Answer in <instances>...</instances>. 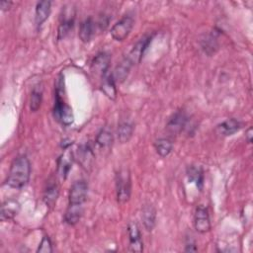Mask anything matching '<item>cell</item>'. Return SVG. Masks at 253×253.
<instances>
[{
    "mask_svg": "<svg viewBox=\"0 0 253 253\" xmlns=\"http://www.w3.org/2000/svg\"><path fill=\"white\" fill-rule=\"evenodd\" d=\"M133 27V19L130 16H125L111 28V36L117 42H122L127 38Z\"/></svg>",
    "mask_w": 253,
    "mask_h": 253,
    "instance_id": "cell-4",
    "label": "cell"
},
{
    "mask_svg": "<svg viewBox=\"0 0 253 253\" xmlns=\"http://www.w3.org/2000/svg\"><path fill=\"white\" fill-rule=\"evenodd\" d=\"M187 176L191 182L196 183L198 189L202 190L204 185V172L201 167H196V166L188 167Z\"/></svg>",
    "mask_w": 253,
    "mask_h": 253,
    "instance_id": "cell-25",
    "label": "cell"
},
{
    "mask_svg": "<svg viewBox=\"0 0 253 253\" xmlns=\"http://www.w3.org/2000/svg\"><path fill=\"white\" fill-rule=\"evenodd\" d=\"M62 80H59V85L56 87L55 97H54V105H53V117L63 126H69L74 121V116L71 107L65 103L63 97L61 95Z\"/></svg>",
    "mask_w": 253,
    "mask_h": 253,
    "instance_id": "cell-2",
    "label": "cell"
},
{
    "mask_svg": "<svg viewBox=\"0 0 253 253\" xmlns=\"http://www.w3.org/2000/svg\"><path fill=\"white\" fill-rule=\"evenodd\" d=\"M133 129H134V126L131 122L121 121L120 124L118 125V130H117L119 141L121 143L127 142L130 139V137L132 136Z\"/></svg>",
    "mask_w": 253,
    "mask_h": 253,
    "instance_id": "cell-23",
    "label": "cell"
},
{
    "mask_svg": "<svg viewBox=\"0 0 253 253\" xmlns=\"http://www.w3.org/2000/svg\"><path fill=\"white\" fill-rule=\"evenodd\" d=\"M111 62V56L109 53L102 51L96 54L91 63V70L101 77L105 76L109 71V66Z\"/></svg>",
    "mask_w": 253,
    "mask_h": 253,
    "instance_id": "cell-8",
    "label": "cell"
},
{
    "mask_svg": "<svg viewBox=\"0 0 253 253\" xmlns=\"http://www.w3.org/2000/svg\"><path fill=\"white\" fill-rule=\"evenodd\" d=\"M88 185L84 180H78L72 184L70 187L68 201L69 204L83 205L87 198Z\"/></svg>",
    "mask_w": 253,
    "mask_h": 253,
    "instance_id": "cell-6",
    "label": "cell"
},
{
    "mask_svg": "<svg viewBox=\"0 0 253 253\" xmlns=\"http://www.w3.org/2000/svg\"><path fill=\"white\" fill-rule=\"evenodd\" d=\"M141 219L143 225L147 231H151L155 226L156 221V211L151 205H144L142 208Z\"/></svg>",
    "mask_w": 253,
    "mask_h": 253,
    "instance_id": "cell-20",
    "label": "cell"
},
{
    "mask_svg": "<svg viewBox=\"0 0 253 253\" xmlns=\"http://www.w3.org/2000/svg\"><path fill=\"white\" fill-rule=\"evenodd\" d=\"M153 39V35H146V36H143L141 39H139L136 43L132 46L131 50L129 51V53L127 54L126 59L132 64H137L140 62V60L142 59L143 57V54L146 50V48L148 47L149 43L151 42Z\"/></svg>",
    "mask_w": 253,
    "mask_h": 253,
    "instance_id": "cell-5",
    "label": "cell"
},
{
    "mask_svg": "<svg viewBox=\"0 0 253 253\" xmlns=\"http://www.w3.org/2000/svg\"><path fill=\"white\" fill-rule=\"evenodd\" d=\"M102 79L103 80L101 84V90L108 98H110L111 100H115L117 98V88L113 74L108 72L105 76L102 77Z\"/></svg>",
    "mask_w": 253,
    "mask_h": 253,
    "instance_id": "cell-22",
    "label": "cell"
},
{
    "mask_svg": "<svg viewBox=\"0 0 253 253\" xmlns=\"http://www.w3.org/2000/svg\"><path fill=\"white\" fill-rule=\"evenodd\" d=\"M72 152L66 150L57 159V173L61 179H66L72 168Z\"/></svg>",
    "mask_w": 253,
    "mask_h": 253,
    "instance_id": "cell-14",
    "label": "cell"
},
{
    "mask_svg": "<svg viewBox=\"0 0 253 253\" xmlns=\"http://www.w3.org/2000/svg\"><path fill=\"white\" fill-rule=\"evenodd\" d=\"M21 205L17 200L14 199H9L6 200L2 206H1V220H10L13 219L20 211Z\"/></svg>",
    "mask_w": 253,
    "mask_h": 253,
    "instance_id": "cell-13",
    "label": "cell"
},
{
    "mask_svg": "<svg viewBox=\"0 0 253 253\" xmlns=\"http://www.w3.org/2000/svg\"><path fill=\"white\" fill-rule=\"evenodd\" d=\"M31 175V163L26 155L17 156L10 167L6 183L13 189H22L25 187Z\"/></svg>",
    "mask_w": 253,
    "mask_h": 253,
    "instance_id": "cell-1",
    "label": "cell"
},
{
    "mask_svg": "<svg viewBox=\"0 0 253 253\" xmlns=\"http://www.w3.org/2000/svg\"><path fill=\"white\" fill-rule=\"evenodd\" d=\"M11 5H12V2H10V1H1L0 2V8L2 11L9 10Z\"/></svg>",
    "mask_w": 253,
    "mask_h": 253,
    "instance_id": "cell-31",
    "label": "cell"
},
{
    "mask_svg": "<svg viewBox=\"0 0 253 253\" xmlns=\"http://www.w3.org/2000/svg\"><path fill=\"white\" fill-rule=\"evenodd\" d=\"M109 22H110V19L108 18V17H105V16H103V17H101L100 18V20H99V22H98V27H99V29L102 31H104L107 27H108V25H109Z\"/></svg>",
    "mask_w": 253,
    "mask_h": 253,
    "instance_id": "cell-30",
    "label": "cell"
},
{
    "mask_svg": "<svg viewBox=\"0 0 253 253\" xmlns=\"http://www.w3.org/2000/svg\"><path fill=\"white\" fill-rule=\"evenodd\" d=\"M187 122H188V117L186 113L182 110H179L169 119L166 126L170 132L179 133L185 128Z\"/></svg>",
    "mask_w": 253,
    "mask_h": 253,
    "instance_id": "cell-12",
    "label": "cell"
},
{
    "mask_svg": "<svg viewBox=\"0 0 253 253\" xmlns=\"http://www.w3.org/2000/svg\"><path fill=\"white\" fill-rule=\"evenodd\" d=\"M96 143L102 148L109 147L113 143L112 131H110L107 127L102 128L96 136Z\"/></svg>",
    "mask_w": 253,
    "mask_h": 253,
    "instance_id": "cell-27",
    "label": "cell"
},
{
    "mask_svg": "<svg viewBox=\"0 0 253 253\" xmlns=\"http://www.w3.org/2000/svg\"><path fill=\"white\" fill-rule=\"evenodd\" d=\"M197 246H196V243L195 241L193 240V238H187V241H186V247H185V251L186 252H195L197 251Z\"/></svg>",
    "mask_w": 253,
    "mask_h": 253,
    "instance_id": "cell-29",
    "label": "cell"
},
{
    "mask_svg": "<svg viewBox=\"0 0 253 253\" xmlns=\"http://www.w3.org/2000/svg\"><path fill=\"white\" fill-rule=\"evenodd\" d=\"M128 239H129V251L142 252L143 243L141 240V234L138 226L134 222H129L127 225Z\"/></svg>",
    "mask_w": 253,
    "mask_h": 253,
    "instance_id": "cell-11",
    "label": "cell"
},
{
    "mask_svg": "<svg viewBox=\"0 0 253 253\" xmlns=\"http://www.w3.org/2000/svg\"><path fill=\"white\" fill-rule=\"evenodd\" d=\"M76 156H77L78 162L85 170H89L92 167L95 154L90 143H85L80 145L77 149Z\"/></svg>",
    "mask_w": 253,
    "mask_h": 253,
    "instance_id": "cell-10",
    "label": "cell"
},
{
    "mask_svg": "<svg viewBox=\"0 0 253 253\" xmlns=\"http://www.w3.org/2000/svg\"><path fill=\"white\" fill-rule=\"evenodd\" d=\"M74 27V14L71 13H64L61 19V22L58 26L57 30V39L62 40L64 39L73 29Z\"/></svg>",
    "mask_w": 253,
    "mask_h": 253,
    "instance_id": "cell-19",
    "label": "cell"
},
{
    "mask_svg": "<svg viewBox=\"0 0 253 253\" xmlns=\"http://www.w3.org/2000/svg\"><path fill=\"white\" fill-rule=\"evenodd\" d=\"M37 252L39 253H51L52 252V244L48 236L44 235L37 249Z\"/></svg>",
    "mask_w": 253,
    "mask_h": 253,
    "instance_id": "cell-28",
    "label": "cell"
},
{
    "mask_svg": "<svg viewBox=\"0 0 253 253\" xmlns=\"http://www.w3.org/2000/svg\"><path fill=\"white\" fill-rule=\"evenodd\" d=\"M242 126V124L240 121L231 118L228 119L224 122H222L221 124H219L216 127L217 132L223 136H229L234 134L235 132H237Z\"/></svg>",
    "mask_w": 253,
    "mask_h": 253,
    "instance_id": "cell-16",
    "label": "cell"
},
{
    "mask_svg": "<svg viewBox=\"0 0 253 253\" xmlns=\"http://www.w3.org/2000/svg\"><path fill=\"white\" fill-rule=\"evenodd\" d=\"M154 147L156 152L161 157H166L171 153L173 149V142L168 137H161L154 142Z\"/></svg>",
    "mask_w": 253,
    "mask_h": 253,
    "instance_id": "cell-24",
    "label": "cell"
},
{
    "mask_svg": "<svg viewBox=\"0 0 253 253\" xmlns=\"http://www.w3.org/2000/svg\"><path fill=\"white\" fill-rule=\"evenodd\" d=\"M116 190L117 200L120 204H125L128 201L131 192L130 175L126 169L120 170L116 175Z\"/></svg>",
    "mask_w": 253,
    "mask_h": 253,
    "instance_id": "cell-3",
    "label": "cell"
},
{
    "mask_svg": "<svg viewBox=\"0 0 253 253\" xmlns=\"http://www.w3.org/2000/svg\"><path fill=\"white\" fill-rule=\"evenodd\" d=\"M42 101V88L41 85H37L33 88L30 99V109L32 112H37Z\"/></svg>",
    "mask_w": 253,
    "mask_h": 253,
    "instance_id": "cell-26",
    "label": "cell"
},
{
    "mask_svg": "<svg viewBox=\"0 0 253 253\" xmlns=\"http://www.w3.org/2000/svg\"><path fill=\"white\" fill-rule=\"evenodd\" d=\"M58 195H59V187H58V184L56 183V180L55 178H52L50 177L47 182H46V185L44 187V190H43V195H42V199H43V202L44 204L49 207V208H53L56 201H57V198H58Z\"/></svg>",
    "mask_w": 253,
    "mask_h": 253,
    "instance_id": "cell-9",
    "label": "cell"
},
{
    "mask_svg": "<svg viewBox=\"0 0 253 253\" xmlns=\"http://www.w3.org/2000/svg\"><path fill=\"white\" fill-rule=\"evenodd\" d=\"M194 226L195 229L200 233H206L210 231L211 227L208 209L204 206H199L196 209L194 215Z\"/></svg>",
    "mask_w": 253,
    "mask_h": 253,
    "instance_id": "cell-7",
    "label": "cell"
},
{
    "mask_svg": "<svg viewBox=\"0 0 253 253\" xmlns=\"http://www.w3.org/2000/svg\"><path fill=\"white\" fill-rule=\"evenodd\" d=\"M50 6H51L50 1L38 2L36 6V14H35V21L38 28H40L48 18L50 14Z\"/></svg>",
    "mask_w": 253,
    "mask_h": 253,
    "instance_id": "cell-18",
    "label": "cell"
},
{
    "mask_svg": "<svg viewBox=\"0 0 253 253\" xmlns=\"http://www.w3.org/2000/svg\"><path fill=\"white\" fill-rule=\"evenodd\" d=\"M83 214V205L68 204L64 213V221L69 225L76 224Z\"/></svg>",
    "mask_w": 253,
    "mask_h": 253,
    "instance_id": "cell-17",
    "label": "cell"
},
{
    "mask_svg": "<svg viewBox=\"0 0 253 253\" xmlns=\"http://www.w3.org/2000/svg\"><path fill=\"white\" fill-rule=\"evenodd\" d=\"M132 66H133V65L126 59V57H125V58L117 65L115 71L112 73L115 82H116V83H117V82H118V83H123V82L126 79V77H127V75H128V73H129V71H130V68H131Z\"/></svg>",
    "mask_w": 253,
    "mask_h": 253,
    "instance_id": "cell-21",
    "label": "cell"
},
{
    "mask_svg": "<svg viewBox=\"0 0 253 253\" xmlns=\"http://www.w3.org/2000/svg\"><path fill=\"white\" fill-rule=\"evenodd\" d=\"M95 28H96V23L94 22L92 17H88L84 21H82L80 24L79 33H78L80 40L83 42H89L95 35Z\"/></svg>",
    "mask_w": 253,
    "mask_h": 253,
    "instance_id": "cell-15",
    "label": "cell"
},
{
    "mask_svg": "<svg viewBox=\"0 0 253 253\" xmlns=\"http://www.w3.org/2000/svg\"><path fill=\"white\" fill-rule=\"evenodd\" d=\"M245 138L247 140L248 143H251L252 142V127H249L246 131V134H245Z\"/></svg>",
    "mask_w": 253,
    "mask_h": 253,
    "instance_id": "cell-32",
    "label": "cell"
}]
</instances>
